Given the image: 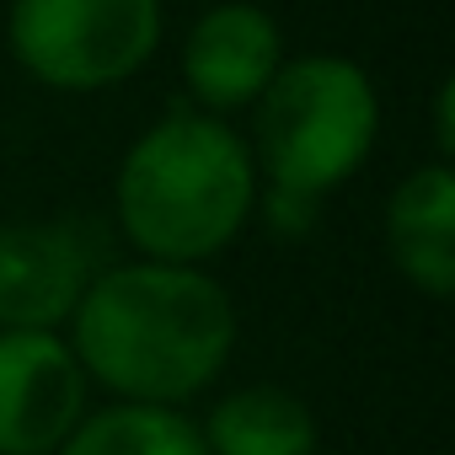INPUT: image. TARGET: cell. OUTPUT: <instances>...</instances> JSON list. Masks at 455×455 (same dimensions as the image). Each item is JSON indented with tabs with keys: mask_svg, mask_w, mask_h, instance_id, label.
Segmentation results:
<instances>
[{
	"mask_svg": "<svg viewBox=\"0 0 455 455\" xmlns=\"http://www.w3.org/2000/svg\"><path fill=\"white\" fill-rule=\"evenodd\" d=\"M97 247L70 220L54 225H0V327L49 332L92 290Z\"/></svg>",
	"mask_w": 455,
	"mask_h": 455,
	"instance_id": "8992f818",
	"label": "cell"
},
{
	"mask_svg": "<svg viewBox=\"0 0 455 455\" xmlns=\"http://www.w3.org/2000/svg\"><path fill=\"white\" fill-rule=\"evenodd\" d=\"M236 311L225 290L193 268L134 263L92 279L76 306V354L140 407L182 402L209 386L231 354Z\"/></svg>",
	"mask_w": 455,
	"mask_h": 455,
	"instance_id": "6da1fadb",
	"label": "cell"
},
{
	"mask_svg": "<svg viewBox=\"0 0 455 455\" xmlns=\"http://www.w3.org/2000/svg\"><path fill=\"white\" fill-rule=\"evenodd\" d=\"M375 86L343 54H306L284 65L258 102V156L274 193L322 198L375 145Z\"/></svg>",
	"mask_w": 455,
	"mask_h": 455,
	"instance_id": "3957f363",
	"label": "cell"
},
{
	"mask_svg": "<svg viewBox=\"0 0 455 455\" xmlns=\"http://www.w3.org/2000/svg\"><path fill=\"white\" fill-rule=\"evenodd\" d=\"M60 455H209L198 428L166 407H113L76 428Z\"/></svg>",
	"mask_w": 455,
	"mask_h": 455,
	"instance_id": "30bf717a",
	"label": "cell"
},
{
	"mask_svg": "<svg viewBox=\"0 0 455 455\" xmlns=\"http://www.w3.org/2000/svg\"><path fill=\"white\" fill-rule=\"evenodd\" d=\"M12 54L28 76L97 92L129 81L161 38V0H12Z\"/></svg>",
	"mask_w": 455,
	"mask_h": 455,
	"instance_id": "277c9868",
	"label": "cell"
},
{
	"mask_svg": "<svg viewBox=\"0 0 455 455\" xmlns=\"http://www.w3.org/2000/svg\"><path fill=\"white\" fill-rule=\"evenodd\" d=\"M252 209V156L236 129L172 113L134 140L118 166V220L156 263H198L242 231Z\"/></svg>",
	"mask_w": 455,
	"mask_h": 455,
	"instance_id": "7a4b0ae2",
	"label": "cell"
},
{
	"mask_svg": "<svg viewBox=\"0 0 455 455\" xmlns=\"http://www.w3.org/2000/svg\"><path fill=\"white\" fill-rule=\"evenodd\" d=\"M86 380L54 332H0V455H49L76 434Z\"/></svg>",
	"mask_w": 455,
	"mask_h": 455,
	"instance_id": "5b68a950",
	"label": "cell"
},
{
	"mask_svg": "<svg viewBox=\"0 0 455 455\" xmlns=\"http://www.w3.org/2000/svg\"><path fill=\"white\" fill-rule=\"evenodd\" d=\"M268 220H274V231L300 236V231H311V220H316V198H295V193H274L268 188Z\"/></svg>",
	"mask_w": 455,
	"mask_h": 455,
	"instance_id": "8fae6325",
	"label": "cell"
},
{
	"mask_svg": "<svg viewBox=\"0 0 455 455\" xmlns=\"http://www.w3.org/2000/svg\"><path fill=\"white\" fill-rule=\"evenodd\" d=\"M182 76L209 108H242L279 76V22L252 0L204 12L182 49Z\"/></svg>",
	"mask_w": 455,
	"mask_h": 455,
	"instance_id": "52a82bcc",
	"label": "cell"
},
{
	"mask_svg": "<svg viewBox=\"0 0 455 455\" xmlns=\"http://www.w3.org/2000/svg\"><path fill=\"white\" fill-rule=\"evenodd\" d=\"M386 236H391L396 268L418 290L450 295L455 284V177L444 166H423L391 193Z\"/></svg>",
	"mask_w": 455,
	"mask_h": 455,
	"instance_id": "ba28073f",
	"label": "cell"
},
{
	"mask_svg": "<svg viewBox=\"0 0 455 455\" xmlns=\"http://www.w3.org/2000/svg\"><path fill=\"white\" fill-rule=\"evenodd\" d=\"M204 439H209L204 450L214 455H311L316 423L300 396L279 386H247L214 407Z\"/></svg>",
	"mask_w": 455,
	"mask_h": 455,
	"instance_id": "9c48e42d",
	"label": "cell"
}]
</instances>
